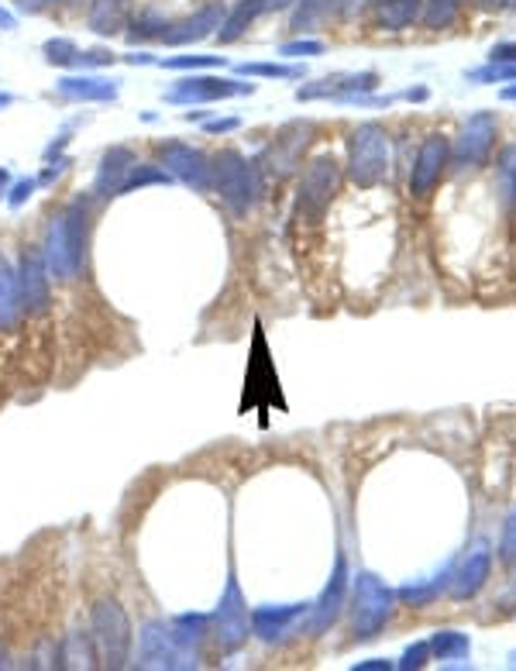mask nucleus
<instances>
[{
  "label": "nucleus",
  "instance_id": "nucleus-4",
  "mask_svg": "<svg viewBox=\"0 0 516 671\" xmlns=\"http://www.w3.org/2000/svg\"><path fill=\"white\" fill-rule=\"evenodd\" d=\"M396 613V589L375 572L355 575V596H351V637L372 641L386 630Z\"/></svg>",
  "mask_w": 516,
  "mask_h": 671
},
{
  "label": "nucleus",
  "instance_id": "nucleus-12",
  "mask_svg": "<svg viewBox=\"0 0 516 671\" xmlns=\"http://www.w3.org/2000/svg\"><path fill=\"white\" fill-rule=\"evenodd\" d=\"M18 283H21V303H25V314L38 317L49 310L52 290H49V262H45V252L35 245H28L21 252L18 262Z\"/></svg>",
  "mask_w": 516,
  "mask_h": 671
},
{
  "label": "nucleus",
  "instance_id": "nucleus-23",
  "mask_svg": "<svg viewBox=\"0 0 516 671\" xmlns=\"http://www.w3.org/2000/svg\"><path fill=\"white\" fill-rule=\"evenodd\" d=\"M451 572H455V565H448L441 575H434V579L403 585V589L396 592V599H403L406 606H417V610H420V606H430V603H434V599H441V592H448Z\"/></svg>",
  "mask_w": 516,
  "mask_h": 671
},
{
  "label": "nucleus",
  "instance_id": "nucleus-38",
  "mask_svg": "<svg viewBox=\"0 0 516 671\" xmlns=\"http://www.w3.org/2000/svg\"><path fill=\"white\" fill-rule=\"evenodd\" d=\"M45 52H49V62H59V66L80 59V52H76L73 42H49V45H45Z\"/></svg>",
  "mask_w": 516,
  "mask_h": 671
},
{
  "label": "nucleus",
  "instance_id": "nucleus-5",
  "mask_svg": "<svg viewBox=\"0 0 516 671\" xmlns=\"http://www.w3.org/2000/svg\"><path fill=\"white\" fill-rule=\"evenodd\" d=\"M90 630L97 644V658L104 668H128L131 647H135V630L117 599H100L90 610Z\"/></svg>",
  "mask_w": 516,
  "mask_h": 671
},
{
  "label": "nucleus",
  "instance_id": "nucleus-13",
  "mask_svg": "<svg viewBox=\"0 0 516 671\" xmlns=\"http://www.w3.org/2000/svg\"><path fill=\"white\" fill-rule=\"evenodd\" d=\"M451 162V142L444 135H427L424 145L417 148V159L410 169V193L417 200H424L434 193V186L441 183L444 169Z\"/></svg>",
  "mask_w": 516,
  "mask_h": 671
},
{
  "label": "nucleus",
  "instance_id": "nucleus-46",
  "mask_svg": "<svg viewBox=\"0 0 516 671\" xmlns=\"http://www.w3.org/2000/svg\"><path fill=\"white\" fill-rule=\"evenodd\" d=\"M7 190H11V173L0 166V200H7Z\"/></svg>",
  "mask_w": 516,
  "mask_h": 671
},
{
  "label": "nucleus",
  "instance_id": "nucleus-34",
  "mask_svg": "<svg viewBox=\"0 0 516 671\" xmlns=\"http://www.w3.org/2000/svg\"><path fill=\"white\" fill-rule=\"evenodd\" d=\"M245 76H279V80H296L303 76V66H279V62H245L241 66Z\"/></svg>",
  "mask_w": 516,
  "mask_h": 671
},
{
  "label": "nucleus",
  "instance_id": "nucleus-49",
  "mask_svg": "<svg viewBox=\"0 0 516 671\" xmlns=\"http://www.w3.org/2000/svg\"><path fill=\"white\" fill-rule=\"evenodd\" d=\"M11 104H14L11 93H0V111H4V107H11Z\"/></svg>",
  "mask_w": 516,
  "mask_h": 671
},
{
  "label": "nucleus",
  "instance_id": "nucleus-37",
  "mask_svg": "<svg viewBox=\"0 0 516 671\" xmlns=\"http://www.w3.org/2000/svg\"><path fill=\"white\" fill-rule=\"evenodd\" d=\"M38 190V179H18V183H11V190H7V204L11 207H25L31 197H35Z\"/></svg>",
  "mask_w": 516,
  "mask_h": 671
},
{
  "label": "nucleus",
  "instance_id": "nucleus-35",
  "mask_svg": "<svg viewBox=\"0 0 516 671\" xmlns=\"http://www.w3.org/2000/svg\"><path fill=\"white\" fill-rule=\"evenodd\" d=\"M499 558H503V565L516 568V506L506 513V520H503V534H499Z\"/></svg>",
  "mask_w": 516,
  "mask_h": 671
},
{
  "label": "nucleus",
  "instance_id": "nucleus-14",
  "mask_svg": "<svg viewBox=\"0 0 516 671\" xmlns=\"http://www.w3.org/2000/svg\"><path fill=\"white\" fill-rule=\"evenodd\" d=\"M492 575V548L489 541H475L472 548L461 555V561L455 565V572H451V599H458V603H465V599H475L482 589H486Z\"/></svg>",
  "mask_w": 516,
  "mask_h": 671
},
{
  "label": "nucleus",
  "instance_id": "nucleus-30",
  "mask_svg": "<svg viewBox=\"0 0 516 671\" xmlns=\"http://www.w3.org/2000/svg\"><path fill=\"white\" fill-rule=\"evenodd\" d=\"M90 25L93 31H121L124 25V0H97V7H93L90 14Z\"/></svg>",
  "mask_w": 516,
  "mask_h": 671
},
{
  "label": "nucleus",
  "instance_id": "nucleus-17",
  "mask_svg": "<svg viewBox=\"0 0 516 671\" xmlns=\"http://www.w3.org/2000/svg\"><path fill=\"white\" fill-rule=\"evenodd\" d=\"M252 83L238 80H217V76H193L183 80L179 87L166 93L169 104H207V100H224V97H241V93H252Z\"/></svg>",
  "mask_w": 516,
  "mask_h": 671
},
{
  "label": "nucleus",
  "instance_id": "nucleus-3",
  "mask_svg": "<svg viewBox=\"0 0 516 671\" xmlns=\"http://www.w3.org/2000/svg\"><path fill=\"white\" fill-rule=\"evenodd\" d=\"M214 190L221 193L224 207L234 217H248L265 193L262 169H258V162L228 148V152H221L214 159Z\"/></svg>",
  "mask_w": 516,
  "mask_h": 671
},
{
  "label": "nucleus",
  "instance_id": "nucleus-41",
  "mask_svg": "<svg viewBox=\"0 0 516 671\" xmlns=\"http://www.w3.org/2000/svg\"><path fill=\"white\" fill-rule=\"evenodd\" d=\"M234 128H241L238 117H221V121H203V131H207V135H228V131H234Z\"/></svg>",
  "mask_w": 516,
  "mask_h": 671
},
{
  "label": "nucleus",
  "instance_id": "nucleus-24",
  "mask_svg": "<svg viewBox=\"0 0 516 671\" xmlns=\"http://www.w3.org/2000/svg\"><path fill=\"white\" fill-rule=\"evenodd\" d=\"M430 658L437 661H461L472 654V637L465 630H437L430 634Z\"/></svg>",
  "mask_w": 516,
  "mask_h": 671
},
{
  "label": "nucleus",
  "instance_id": "nucleus-42",
  "mask_svg": "<svg viewBox=\"0 0 516 671\" xmlns=\"http://www.w3.org/2000/svg\"><path fill=\"white\" fill-rule=\"evenodd\" d=\"M489 62H516V42H499V45H492Z\"/></svg>",
  "mask_w": 516,
  "mask_h": 671
},
{
  "label": "nucleus",
  "instance_id": "nucleus-51",
  "mask_svg": "<svg viewBox=\"0 0 516 671\" xmlns=\"http://www.w3.org/2000/svg\"><path fill=\"white\" fill-rule=\"evenodd\" d=\"M503 100H516V87H506L503 90Z\"/></svg>",
  "mask_w": 516,
  "mask_h": 671
},
{
  "label": "nucleus",
  "instance_id": "nucleus-44",
  "mask_svg": "<svg viewBox=\"0 0 516 671\" xmlns=\"http://www.w3.org/2000/svg\"><path fill=\"white\" fill-rule=\"evenodd\" d=\"M499 610H503V613H516V579L506 585V592L499 596Z\"/></svg>",
  "mask_w": 516,
  "mask_h": 671
},
{
  "label": "nucleus",
  "instance_id": "nucleus-7",
  "mask_svg": "<svg viewBox=\"0 0 516 671\" xmlns=\"http://www.w3.org/2000/svg\"><path fill=\"white\" fill-rule=\"evenodd\" d=\"M341 186V166L334 155H317L300 176V190H296V224H320L331 207L334 193Z\"/></svg>",
  "mask_w": 516,
  "mask_h": 671
},
{
  "label": "nucleus",
  "instance_id": "nucleus-22",
  "mask_svg": "<svg viewBox=\"0 0 516 671\" xmlns=\"http://www.w3.org/2000/svg\"><path fill=\"white\" fill-rule=\"evenodd\" d=\"M221 18H224V7L221 4H210V7H203L197 18H186V21H179V25H172V31H162V38H166L169 45L200 42L203 35H210V28H214Z\"/></svg>",
  "mask_w": 516,
  "mask_h": 671
},
{
  "label": "nucleus",
  "instance_id": "nucleus-53",
  "mask_svg": "<svg viewBox=\"0 0 516 671\" xmlns=\"http://www.w3.org/2000/svg\"><path fill=\"white\" fill-rule=\"evenodd\" d=\"M506 7H510V11H516V0H506Z\"/></svg>",
  "mask_w": 516,
  "mask_h": 671
},
{
  "label": "nucleus",
  "instance_id": "nucleus-40",
  "mask_svg": "<svg viewBox=\"0 0 516 671\" xmlns=\"http://www.w3.org/2000/svg\"><path fill=\"white\" fill-rule=\"evenodd\" d=\"M221 62V56H176L169 59L166 66L169 69H190V66H217Z\"/></svg>",
  "mask_w": 516,
  "mask_h": 671
},
{
  "label": "nucleus",
  "instance_id": "nucleus-6",
  "mask_svg": "<svg viewBox=\"0 0 516 671\" xmlns=\"http://www.w3.org/2000/svg\"><path fill=\"white\" fill-rule=\"evenodd\" d=\"M389 176V135L379 121H365L348 138V179L358 190H372Z\"/></svg>",
  "mask_w": 516,
  "mask_h": 671
},
{
  "label": "nucleus",
  "instance_id": "nucleus-10",
  "mask_svg": "<svg viewBox=\"0 0 516 671\" xmlns=\"http://www.w3.org/2000/svg\"><path fill=\"white\" fill-rule=\"evenodd\" d=\"M496 131H499V117L492 111H475L461 124L455 145H451V162L461 169H472L482 166L492 152V142H496Z\"/></svg>",
  "mask_w": 516,
  "mask_h": 671
},
{
  "label": "nucleus",
  "instance_id": "nucleus-43",
  "mask_svg": "<svg viewBox=\"0 0 516 671\" xmlns=\"http://www.w3.org/2000/svg\"><path fill=\"white\" fill-rule=\"evenodd\" d=\"M66 166H69V159H56V166H45L42 176H38V186H52L62 173H66Z\"/></svg>",
  "mask_w": 516,
  "mask_h": 671
},
{
  "label": "nucleus",
  "instance_id": "nucleus-15",
  "mask_svg": "<svg viewBox=\"0 0 516 671\" xmlns=\"http://www.w3.org/2000/svg\"><path fill=\"white\" fill-rule=\"evenodd\" d=\"M348 561H344V555L334 558V572L331 579H327L324 592L310 603V620H307V630L310 634H324V630L334 627V620L341 616L344 610V599H348Z\"/></svg>",
  "mask_w": 516,
  "mask_h": 671
},
{
  "label": "nucleus",
  "instance_id": "nucleus-45",
  "mask_svg": "<svg viewBox=\"0 0 516 671\" xmlns=\"http://www.w3.org/2000/svg\"><path fill=\"white\" fill-rule=\"evenodd\" d=\"M393 665L389 661H382V658H369V661H358L355 665V671H389Z\"/></svg>",
  "mask_w": 516,
  "mask_h": 671
},
{
  "label": "nucleus",
  "instance_id": "nucleus-25",
  "mask_svg": "<svg viewBox=\"0 0 516 671\" xmlns=\"http://www.w3.org/2000/svg\"><path fill=\"white\" fill-rule=\"evenodd\" d=\"M424 11V0H379V25L389 31H403Z\"/></svg>",
  "mask_w": 516,
  "mask_h": 671
},
{
  "label": "nucleus",
  "instance_id": "nucleus-28",
  "mask_svg": "<svg viewBox=\"0 0 516 671\" xmlns=\"http://www.w3.org/2000/svg\"><path fill=\"white\" fill-rule=\"evenodd\" d=\"M262 11H269V0H241L238 7H234V14L228 21H224V31H221V42H234V38L245 35V28L252 25Z\"/></svg>",
  "mask_w": 516,
  "mask_h": 671
},
{
  "label": "nucleus",
  "instance_id": "nucleus-19",
  "mask_svg": "<svg viewBox=\"0 0 516 671\" xmlns=\"http://www.w3.org/2000/svg\"><path fill=\"white\" fill-rule=\"evenodd\" d=\"M135 162L138 159H135V152H131V148H124V145L107 148L104 159H100V166H97V179H93V197H97V200L117 197V193H121L124 176L131 173V166H135Z\"/></svg>",
  "mask_w": 516,
  "mask_h": 671
},
{
  "label": "nucleus",
  "instance_id": "nucleus-2",
  "mask_svg": "<svg viewBox=\"0 0 516 671\" xmlns=\"http://www.w3.org/2000/svg\"><path fill=\"white\" fill-rule=\"evenodd\" d=\"M93 224V200L80 193L66 204V210L52 221L49 241H45V262L56 279H76L86 262V245H90Z\"/></svg>",
  "mask_w": 516,
  "mask_h": 671
},
{
  "label": "nucleus",
  "instance_id": "nucleus-36",
  "mask_svg": "<svg viewBox=\"0 0 516 671\" xmlns=\"http://www.w3.org/2000/svg\"><path fill=\"white\" fill-rule=\"evenodd\" d=\"M430 661V644L427 641H417V644H410L403 651V658H400V671H413V668H424Z\"/></svg>",
  "mask_w": 516,
  "mask_h": 671
},
{
  "label": "nucleus",
  "instance_id": "nucleus-11",
  "mask_svg": "<svg viewBox=\"0 0 516 671\" xmlns=\"http://www.w3.org/2000/svg\"><path fill=\"white\" fill-rule=\"evenodd\" d=\"M310 135H314V124H310V121L286 124V128L279 131L276 138H272V145L265 148L262 166H258V169H265V173L276 176V179L293 176L296 166H300V159H303V148H307Z\"/></svg>",
  "mask_w": 516,
  "mask_h": 671
},
{
  "label": "nucleus",
  "instance_id": "nucleus-16",
  "mask_svg": "<svg viewBox=\"0 0 516 671\" xmlns=\"http://www.w3.org/2000/svg\"><path fill=\"white\" fill-rule=\"evenodd\" d=\"M258 393H265V407H272V403H276L279 410L286 407V403H283V389H279V372H276V365L269 362V348H265L262 327H258V334H255V355L248 358L245 407H248V403H258Z\"/></svg>",
  "mask_w": 516,
  "mask_h": 671
},
{
  "label": "nucleus",
  "instance_id": "nucleus-52",
  "mask_svg": "<svg viewBox=\"0 0 516 671\" xmlns=\"http://www.w3.org/2000/svg\"><path fill=\"white\" fill-rule=\"evenodd\" d=\"M486 7H499V4H506V0H482Z\"/></svg>",
  "mask_w": 516,
  "mask_h": 671
},
{
  "label": "nucleus",
  "instance_id": "nucleus-20",
  "mask_svg": "<svg viewBox=\"0 0 516 671\" xmlns=\"http://www.w3.org/2000/svg\"><path fill=\"white\" fill-rule=\"evenodd\" d=\"M310 610V603H286V606H258L252 610V630L255 637H262V641H279V637L286 634L289 627H293L296 620H300L303 613Z\"/></svg>",
  "mask_w": 516,
  "mask_h": 671
},
{
  "label": "nucleus",
  "instance_id": "nucleus-18",
  "mask_svg": "<svg viewBox=\"0 0 516 671\" xmlns=\"http://www.w3.org/2000/svg\"><path fill=\"white\" fill-rule=\"evenodd\" d=\"M379 87V76L375 73H348V76H327V80L314 83V87H300L296 90V100H320V97H334V100H348L355 104L358 97H369V93Z\"/></svg>",
  "mask_w": 516,
  "mask_h": 671
},
{
  "label": "nucleus",
  "instance_id": "nucleus-29",
  "mask_svg": "<svg viewBox=\"0 0 516 671\" xmlns=\"http://www.w3.org/2000/svg\"><path fill=\"white\" fill-rule=\"evenodd\" d=\"M461 4L465 0H424V11H420V21H424L427 31H444L458 21Z\"/></svg>",
  "mask_w": 516,
  "mask_h": 671
},
{
  "label": "nucleus",
  "instance_id": "nucleus-32",
  "mask_svg": "<svg viewBox=\"0 0 516 671\" xmlns=\"http://www.w3.org/2000/svg\"><path fill=\"white\" fill-rule=\"evenodd\" d=\"M496 173L503 179V193H506V204H516V142L506 145L496 159Z\"/></svg>",
  "mask_w": 516,
  "mask_h": 671
},
{
  "label": "nucleus",
  "instance_id": "nucleus-39",
  "mask_svg": "<svg viewBox=\"0 0 516 671\" xmlns=\"http://www.w3.org/2000/svg\"><path fill=\"white\" fill-rule=\"evenodd\" d=\"M320 52H324V42H286L279 56H320Z\"/></svg>",
  "mask_w": 516,
  "mask_h": 671
},
{
  "label": "nucleus",
  "instance_id": "nucleus-27",
  "mask_svg": "<svg viewBox=\"0 0 516 671\" xmlns=\"http://www.w3.org/2000/svg\"><path fill=\"white\" fill-rule=\"evenodd\" d=\"M176 179H172L162 166H152V162H135L131 166V173L124 176L121 183V193L117 197H124V193H135V190H145V186H172Z\"/></svg>",
  "mask_w": 516,
  "mask_h": 671
},
{
  "label": "nucleus",
  "instance_id": "nucleus-1",
  "mask_svg": "<svg viewBox=\"0 0 516 671\" xmlns=\"http://www.w3.org/2000/svg\"><path fill=\"white\" fill-rule=\"evenodd\" d=\"M210 616L183 613L176 620H152L138 637V665L142 668H197L200 644L207 641Z\"/></svg>",
  "mask_w": 516,
  "mask_h": 671
},
{
  "label": "nucleus",
  "instance_id": "nucleus-47",
  "mask_svg": "<svg viewBox=\"0 0 516 671\" xmlns=\"http://www.w3.org/2000/svg\"><path fill=\"white\" fill-rule=\"evenodd\" d=\"M403 97H406V100H427V90H424V87H417V90H406Z\"/></svg>",
  "mask_w": 516,
  "mask_h": 671
},
{
  "label": "nucleus",
  "instance_id": "nucleus-26",
  "mask_svg": "<svg viewBox=\"0 0 516 671\" xmlns=\"http://www.w3.org/2000/svg\"><path fill=\"white\" fill-rule=\"evenodd\" d=\"M59 93L69 100H114L117 87L107 80H97V76H73V80H62Z\"/></svg>",
  "mask_w": 516,
  "mask_h": 671
},
{
  "label": "nucleus",
  "instance_id": "nucleus-21",
  "mask_svg": "<svg viewBox=\"0 0 516 671\" xmlns=\"http://www.w3.org/2000/svg\"><path fill=\"white\" fill-rule=\"evenodd\" d=\"M21 314H25V303H21L18 269L0 255V331H11Z\"/></svg>",
  "mask_w": 516,
  "mask_h": 671
},
{
  "label": "nucleus",
  "instance_id": "nucleus-9",
  "mask_svg": "<svg viewBox=\"0 0 516 671\" xmlns=\"http://www.w3.org/2000/svg\"><path fill=\"white\" fill-rule=\"evenodd\" d=\"M248 606L245 599H241V589L238 582H228V589H224L221 603H217V610L210 613V637L217 641V651L221 654H234L241 644L248 641Z\"/></svg>",
  "mask_w": 516,
  "mask_h": 671
},
{
  "label": "nucleus",
  "instance_id": "nucleus-33",
  "mask_svg": "<svg viewBox=\"0 0 516 671\" xmlns=\"http://www.w3.org/2000/svg\"><path fill=\"white\" fill-rule=\"evenodd\" d=\"M472 83H516V62H489L482 69L468 73Z\"/></svg>",
  "mask_w": 516,
  "mask_h": 671
},
{
  "label": "nucleus",
  "instance_id": "nucleus-48",
  "mask_svg": "<svg viewBox=\"0 0 516 671\" xmlns=\"http://www.w3.org/2000/svg\"><path fill=\"white\" fill-rule=\"evenodd\" d=\"M289 4H293V0H269V11H283Z\"/></svg>",
  "mask_w": 516,
  "mask_h": 671
},
{
  "label": "nucleus",
  "instance_id": "nucleus-8",
  "mask_svg": "<svg viewBox=\"0 0 516 671\" xmlns=\"http://www.w3.org/2000/svg\"><path fill=\"white\" fill-rule=\"evenodd\" d=\"M155 152H159V166L166 169L172 179H179V183H186L197 193L214 190V159L203 155L200 148L186 142H162Z\"/></svg>",
  "mask_w": 516,
  "mask_h": 671
},
{
  "label": "nucleus",
  "instance_id": "nucleus-31",
  "mask_svg": "<svg viewBox=\"0 0 516 671\" xmlns=\"http://www.w3.org/2000/svg\"><path fill=\"white\" fill-rule=\"evenodd\" d=\"M338 4L341 0H300V7H296V14H293V28L303 31V28L317 25V21H324Z\"/></svg>",
  "mask_w": 516,
  "mask_h": 671
},
{
  "label": "nucleus",
  "instance_id": "nucleus-50",
  "mask_svg": "<svg viewBox=\"0 0 516 671\" xmlns=\"http://www.w3.org/2000/svg\"><path fill=\"white\" fill-rule=\"evenodd\" d=\"M7 665H11V661H7V647L0 644V668H7Z\"/></svg>",
  "mask_w": 516,
  "mask_h": 671
}]
</instances>
